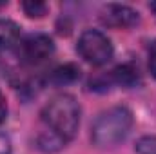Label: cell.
Returning a JSON list of instances; mask_svg holds the SVG:
<instances>
[{"instance_id":"6da1fadb","label":"cell","mask_w":156,"mask_h":154,"mask_svg":"<svg viewBox=\"0 0 156 154\" xmlns=\"http://www.w3.org/2000/svg\"><path fill=\"white\" fill-rule=\"evenodd\" d=\"M42 121L51 131V136L66 143L78 132L80 103L71 94H58L42 109Z\"/></svg>"},{"instance_id":"7a4b0ae2","label":"cell","mask_w":156,"mask_h":154,"mask_svg":"<svg viewBox=\"0 0 156 154\" xmlns=\"http://www.w3.org/2000/svg\"><path fill=\"white\" fill-rule=\"evenodd\" d=\"M133 123H134V118L127 107L118 105L113 109H107L94 120L91 138L98 147H104V149L115 147L127 138V134L133 129Z\"/></svg>"},{"instance_id":"3957f363","label":"cell","mask_w":156,"mask_h":154,"mask_svg":"<svg viewBox=\"0 0 156 154\" xmlns=\"http://www.w3.org/2000/svg\"><path fill=\"white\" fill-rule=\"evenodd\" d=\"M76 51L85 62H89L93 65H104L113 58L111 40L102 31H96V29H87L80 35Z\"/></svg>"},{"instance_id":"277c9868","label":"cell","mask_w":156,"mask_h":154,"mask_svg":"<svg viewBox=\"0 0 156 154\" xmlns=\"http://www.w3.org/2000/svg\"><path fill=\"white\" fill-rule=\"evenodd\" d=\"M18 56L22 62L26 64H42L44 60H47L53 53H55V44L47 35L35 33V35H27L26 38H22L18 44Z\"/></svg>"},{"instance_id":"5b68a950","label":"cell","mask_w":156,"mask_h":154,"mask_svg":"<svg viewBox=\"0 0 156 154\" xmlns=\"http://www.w3.org/2000/svg\"><path fill=\"white\" fill-rule=\"evenodd\" d=\"M100 18L105 26L116 27V29H129V27H134L140 22L138 13L133 7L122 5V4H107L102 9Z\"/></svg>"},{"instance_id":"8992f818","label":"cell","mask_w":156,"mask_h":154,"mask_svg":"<svg viewBox=\"0 0 156 154\" xmlns=\"http://www.w3.org/2000/svg\"><path fill=\"white\" fill-rule=\"evenodd\" d=\"M18 26L11 20H4L0 18V53L11 49L13 45L18 44Z\"/></svg>"},{"instance_id":"52a82bcc","label":"cell","mask_w":156,"mask_h":154,"mask_svg":"<svg viewBox=\"0 0 156 154\" xmlns=\"http://www.w3.org/2000/svg\"><path fill=\"white\" fill-rule=\"evenodd\" d=\"M111 82H115L118 85H125V87H131L138 82V69L133 67L131 64H123V65H118L115 71H111Z\"/></svg>"},{"instance_id":"ba28073f","label":"cell","mask_w":156,"mask_h":154,"mask_svg":"<svg viewBox=\"0 0 156 154\" xmlns=\"http://www.w3.org/2000/svg\"><path fill=\"white\" fill-rule=\"evenodd\" d=\"M80 78V69H78L75 64H66V65H60L53 71L51 80L58 85H66V83H73L75 80Z\"/></svg>"},{"instance_id":"9c48e42d","label":"cell","mask_w":156,"mask_h":154,"mask_svg":"<svg viewBox=\"0 0 156 154\" xmlns=\"http://www.w3.org/2000/svg\"><path fill=\"white\" fill-rule=\"evenodd\" d=\"M22 9H24V13L27 15V16H31V18H40V16H44L45 13H47V4H44V2H22Z\"/></svg>"},{"instance_id":"30bf717a","label":"cell","mask_w":156,"mask_h":154,"mask_svg":"<svg viewBox=\"0 0 156 154\" xmlns=\"http://www.w3.org/2000/svg\"><path fill=\"white\" fill-rule=\"evenodd\" d=\"M134 149L138 154H156V136H142Z\"/></svg>"},{"instance_id":"8fae6325","label":"cell","mask_w":156,"mask_h":154,"mask_svg":"<svg viewBox=\"0 0 156 154\" xmlns=\"http://www.w3.org/2000/svg\"><path fill=\"white\" fill-rule=\"evenodd\" d=\"M149 71L156 78V40L149 45Z\"/></svg>"},{"instance_id":"7c38bea8","label":"cell","mask_w":156,"mask_h":154,"mask_svg":"<svg viewBox=\"0 0 156 154\" xmlns=\"http://www.w3.org/2000/svg\"><path fill=\"white\" fill-rule=\"evenodd\" d=\"M9 152H11V142L4 132H0V154H9Z\"/></svg>"},{"instance_id":"4fadbf2b","label":"cell","mask_w":156,"mask_h":154,"mask_svg":"<svg viewBox=\"0 0 156 154\" xmlns=\"http://www.w3.org/2000/svg\"><path fill=\"white\" fill-rule=\"evenodd\" d=\"M5 116H7V103H5V98L0 91V125L5 121Z\"/></svg>"},{"instance_id":"5bb4252c","label":"cell","mask_w":156,"mask_h":154,"mask_svg":"<svg viewBox=\"0 0 156 154\" xmlns=\"http://www.w3.org/2000/svg\"><path fill=\"white\" fill-rule=\"evenodd\" d=\"M149 9L154 13V16H156V2H151V4H149Z\"/></svg>"},{"instance_id":"9a60e30c","label":"cell","mask_w":156,"mask_h":154,"mask_svg":"<svg viewBox=\"0 0 156 154\" xmlns=\"http://www.w3.org/2000/svg\"><path fill=\"white\" fill-rule=\"evenodd\" d=\"M5 5V2H0V7H4Z\"/></svg>"}]
</instances>
